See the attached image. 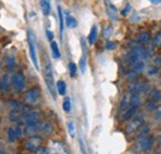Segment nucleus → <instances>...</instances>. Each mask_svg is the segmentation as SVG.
<instances>
[{
	"mask_svg": "<svg viewBox=\"0 0 161 154\" xmlns=\"http://www.w3.org/2000/svg\"><path fill=\"white\" fill-rule=\"evenodd\" d=\"M67 128H68V133L69 136L72 137V138H75L76 137V130H75V125H73V122H68L67 123Z\"/></svg>",
	"mask_w": 161,
	"mask_h": 154,
	"instance_id": "nucleus-31",
	"label": "nucleus"
},
{
	"mask_svg": "<svg viewBox=\"0 0 161 154\" xmlns=\"http://www.w3.org/2000/svg\"><path fill=\"white\" fill-rule=\"evenodd\" d=\"M71 107H72V104H71V99L69 97H66L62 102V109L64 112H69L71 111Z\"/></svg>",
	"mask_w": 161,
	"mask_h": 154,
	"instance_id": "nucleus-26",
	"label": "nucleus"
},
{
	"mask_svg": "<svg viewBox=\"0 0 161 154\" xmlns=\"http://www.w3.org/2000/svg\"><path fill=\"white\" fill-rule=\"evenodd\" d=\"M41 132L43 135H50L53 132V126L50 122H42L41 123Z\"/></svg>",
	"mask_w": 161,
	"mask_h": 154,
	"instance_id": "nucleus-22",
	"label": "nucleus"
},
{
	"mask_svg": "<svg viewBox=\"0 0 161 154\" xmlns=\"http://www.w3.org/2000/svg\"><path fill=\"white\" fill-rule=\"evenodd\" d=\"M153 118L158 123V126L161 128V105H158L153 111Z\"/></svg>",
	"mask_w": 161,
	"mask_h": 154,
	"instance_id": "nucleus-19",
	"label": "nucleus"
},
{
	"mask_svg": "<svg viewBox=\"0 0 161 154\" xmlns=\"http://www.w3.org/2000/svg\"><path fill=\"white\" fill-rule=\"evenodd\" d=\"M40 6H41V10H42V14L45 16H48L51 14V3L48 0H41Z\"/></svg>",
	"mask_w": 161,
	"mask_h": 154,
	"instance_id": "nucleus-15",
	"label": "nucleus"
},
{
	"mask_svg": "<svg viewBox=\"0 0 161 154\" xmlns=\"http://www.w3.org/2000/svg\"><path fill=\"white\" fill-rule=\"evenodd\" d=\"M149 1H151L153 4H161V0H149Z\"/></svg>",
	"mask_w": 161,
	"mask_h": 154,
	"instance_id": "nucleus-38",
	"label": "nucleus"
},
{
	"mask_svg": "<svg viewBox=\"0 0 161 154\" xmlns=\"http://www.w3.org/2000/svg\"><path fill=\"white\" fill-rule=\"evenodd\" d=\"M82 44H83V42H82ZM83 49H84V46H83ZM80 69L82 73H84L86 69H87V53H86V49L83 51V56H82V58H80Z\"/></svg>",
	"mask_w": 161,
	"mask_h": 154,
	"instance_id": "nucleus-24",
	"label": "nucleus"
},
{
	"mask_svg": "<svg viewBox=\"0 0 161 154\" xmlns=\"http://www.w3.org/2000/svg\"><path fill=\"white\" fill-rule=\"evenodd\" d=\"M9 89V78L8 75H3L0 78V93L4 94Z\"/></svg>",
	"mask_w": 161,
	"mask_h": 154,
	"instance_id": "nucleus-17",
	"label": "nucleus"
},
{
	"mask_svg": "<svg viewBox=\"0 0 161 154\" xmlns=\"http://www.w3.org/2000/svg\"><path fill=\"white\" fill-rule=\"evenodd\" d=\"M0 154H4V152H3V149H0Z\"/></svg>",
	"mask_w": 161,
	"mask_h": 154,
	"instance_id": "nucleus-39",
	"label": "nucleus"
},
{
	"mask_svg": "<svg viewBox=\"0 0 161 154\" xmlns=\"http://www.w3.org/2000/svg\"><path fill=\"white\" fill-rule=\"evenodd\" d=\"M24 102L27 105V106H34L36 104H39L41 99V91L39 88H31L29 90H26L24 93Z\"/></svg>",
	"mask_w": 161,
	"mask_h": 154,
	"instance_id": "nucleus-5",
	"label": "nucleus"
},
{
	"mask_svg": "<svg viewBox=\"0 0 161 154\" xmlns=\"http://www.w3.org/2000/svg\"><path fill=\"white\" fill-rule=\"evenodd\" d=\"M6 65H8V68L11 70V69H14V67H15V58L14 57H9L6 59Z\"/></svg>",
	"mask_w": 161,
	"mask_h": 154,
	"instance_id": "nucleus-33",
	"label": "nucleus"
},
{
	"mask_svg": "<svg viewBox=\"0 0 161 154\" xmlns=\"http://www.w3.org/2000/svg\"><path fill=\"white\" fill-rule=\"evenodd\" d=\"M64 22H66V26L68 27V28H75V27H77V20L75 19L73 16H71V15H67L66 16V19H64Z\"/></svg>",
	"mask_w": 161,
	"mask_h": 154,
	"instance_id": "nucleus-23",
	"label": "nucleus"
},
{
	"mask_svg": "<svg viewBox=\"0 0 161 154\" xmlns=\"http://www.w3.org/2000/svg\"><path fill=\"white\" fill-rule=\"evenodd\" d=\"M50 154H66V149H64V147L61 143L53 142V147H52Z\"/></svg>",
	"mask_w": 161,
	"mask_h": 154,
	"instance_id": "nucleus-18",
	"label": "nucleus"
},
{
	"mask_svg": "<svg viewBox=\"0 0 161 154\" xmlns=\"http://www.w3.org/2000/svg\"><path fill=\"white\" fill-rule=\"evenodd\" d=\"M87 39H88V43L89 44H94L97 42V39H98V27H97V25H94L91 28V32H89Z\"/></svg>",
	"mask_w": 161,
	"mask_h": 154,
	"instance_id": "nucleus-13",
	"label": "nucleus"
},
{
	"mask_svg": "<svg viewBox=\"0 0 161 154\" xmlns=\"http://www.w3.org/2000/svg\"><path fill=\"white\" fill-rule=\"evenodd\" d=\"M24 133L22 128L20 126H16V127H9L8 128V138H9V142H16L18 139H20L21 136Z\"/></svg>",
	"mask_w": 161,
	"mask_h": 154,
	"instance_id": "nucleus-10",
	"label": "nucleus"
},
{
	"mask_svg": "<svg viewBox=\"0 0 161 154\" xmlns=\"http://www.w3.org/2000/svg\"><path fill=\"white\" fill-rule=\"evenodd\" d=\"M68 72H69V75L72 78H75L77 75V64L73 63V62H69L68 64Z\"/></svg>",
	"mask_w": 161,
	"mask_h": 154,
	"instance_id": "nucleus-27",
	"label": "nucleus"
},
{
	"mask_svg": "<svg viewBox=\"0 0 161 154\" xmlns=\"http://www.w3.org/2000/svg\"><path fill=\"white\" fill-rule=\"evenodd\" d=\"M27 43H29V51H30V58L36 69H39V60H37V54H36V42H35V36L31 30L27 31Z\"/></svg>",
	"mask_w": 161,
	"mask_h": 154,
	"instance_id": "nucleus-6",
	"label": "nucleus"
},
{
	"mask_svg": "<svg viewBox=\"0 0 161 154\" xmlns=\"http://www.w3.org/2000/svg\"><path fill=\"white\" fill-rule=\"evenodd\" d=\"M57 13H58V22H60V35L61 37H62V35H63V27H64V19H63V13H62L61 6L57 8Z\"/></svg>",
	"mask_w": 161,
	"mask_h": 154,
	"instance_id": "nucleus-25",
	"label": "nucleus"
},
{
	"mask_svg": "<svg viewBox=\"0 0 161 154\" xmlns=\"http://www.w3.org/2000/svg\"><path fill=\"white\" fill-rule=\"evenodd\" d=\"M149 57V53L146 52V49L142 46L138 47H133L129 51V64H134V63H144Z\"/></svg>",
	"mask_w": 161,
	"mask_h": 154,
	"instance_id": "nucleus-3",
	"label": "nucleus"
},
{
	"mask_svg": "<svg viewBox=\"0 0 161 154\" xmlns=\"http://www.w3.org/2000/svg\"><path fill=\"white\" fill-rule=\"evenodd\" d=\"M153 67L160 69V67H161V57L160 56H156V57L153 58Z\"/></svg>",
	"mask_w": 161,
	"mask_h": 154,
	"instance_id": "nucleus-32",
	"label": "nucleus"
},
{
	"mask_svg": "<svg viewBox=\"0 0 161 154\" xmlns=\"http://www.w3.org/2000/svg\"><path fill=\"white\" fill-rule=\"evenodd\" d=\"M117 47H118V43L117 42H113V41H107V43H105V49L107 51H114V49H117Z\"/></svg>",
	"mask_w": 161,
	"mask_h": 154,
	"instance_id": "nucleus-30",
	"label": "nucleus"
},
{
	"mask_svg": "<svg viewBox=\"0 0 161 154\" xmlns=\"http://www.w3.org/2000/svg\"><path fill=\"white\" fill-rule=\"evenodd\" d=\"M48 1H50V0H48Z\"/></svg>",
	"mask_w": 161,
	"mask_h": 154,
	"instance_id": "nucleus-40",
	"label": "nucleus"
},
{
	"mask_svg": "<svg viewBox=\"0 0 161 154\" xmlns=\"http://www.w3.org/2000/svg\"><path fill=\"white\" fill-rule=\"evenodd\" d=\"M42 144V137L37 135L30 136L26 141H25V148L31 152V153H35Z\"/></svg>",
	"mask_w": 161,
	"mask_h": 154,
	"instance_id": "nucleus-7",
	"label": "nucleus"
},
{
	"mask_svg": "<svg viewBox=\"0 0 161 154\" xmlns=\"http://www.w3.org/2000/svg\"><path fill=\"white\" fill-rule=\"evenodd\" d=\"M35 154H50V152H48V148H46V147H42V146H41L40 148L35 152Z\"/></svg>",
	"mask_w": 161,
	"mask_h": 154,
	"instance_id": "nucleus-34",
	"label": "nucleus"
},
{
	"mask_svg": "<svg viewBox=\"0 0 161 154\" xmlns=\"http://www.w3.org/2000/svg\"><path fill=\"white\" fill-rule=\"evenodd\" d=\"M104 5H105V13L108 15V18L112 21H118V9L117 6L110 1V0H104Z\"/></svg>",
	"mask_w": 161,
	"mask_h": 154,
	"instance_id": "nucleus-9",
	"label": "nucleus"
},
{
	"mask_svg": "<svg viewBox=\"0 0 161 154\" xmlns=\"http://www.w3.org/2000/svg\"><path fill=\"white\" fill-rule=\"evenodd\" d=\"M46 36H47V38L50 39L51 42H52V41L55 39V35H53V33H52V32H51L50 30H46Z\"/></svg>",
	"mask_w": 161,
	"mask_h": 154,
	"instance_id": "nucleus-36",
	"label": "nucleus"
},
{
	"mask_svg": "<svg viewBox=\"0 0 161 154\" xmlns=\"http://www.w3.org/2000/svg\"><path fill=\"white\" fill-rule=\"evenodd\" d=\"M156 143H158V147L161 148V136H159V137L156 138Z\"/></svg>",
	"mask_w": 161,
	"mask_h": 154,
	"instance_id": "nucleus-37",
	"label": "nucleus"
},
{
	"mask_svg": "<svg viewBox=\"0 0 161 154\" xmlns=\"http://www.w3.org/2000/svg\"><path fill=\"white\" fill-rule=\"evenodd\" d=\"M150 41H151V36H150L149 32L142 31V32L139 33V36H138V42H139L140 44H147Z\"/></svg>",
	"mask_w": 161,
	"mask_h": 154,
	"instance_id": "nucleus-16",
	"label": "nucleus"
},
{
	"mask_svg": "<svg viewBox=\"0 0 161 154\" xmlns=\"http://www.w3.org/2000/svg\"><path fill=\"white\" fill-rule=\"evenodd\" d=\"M51 52H52V57L55 59H60L61 58V52H60V47L57 44L56 41H52L51 42Z\"/></svg>",
	"mask_w": 161,
	"mask_h": 154,
	"instance_id": "nucleus-20",
	"label": "nucleus"
},
{
	"mask_svg": "<svg viewBox=\"0 0 161 154\" xmlns=\"http://www.w3.org/2000/svg\"><path fill=\"white\" fill-rule=\"evenodd\" d=\"M155 143V138L150 135L149 132V127H144L140 130V132L138 133L136 141H135V146H134V151L135 153H144L147 152L153 148Z\"/></svg>",
	"mask_w": 161,
	"mask_h": 154,
	"instance_id": "nucleus-1",
	"label": "nucleus"
},
{
	"mask_svg": "<svg viewBox=\"0 0 161 154\" xmlns=\"http://www.w3.org/2000/svg\"><path fill=\"white\" fill-rule=\"evenodd\" d=\"M43 79L46 83V86L48 89V91L51 93V95L53 96V99L57 95V90H56V84H55V79H53V72H52V65L48 60L45 62L43 65Z\"/></svg>",
	"mask_w": 161,
	"mask_h": 154,
	"instance_id": "nucleus-2",
	"label": "nucleus"
},
{
	"mask_svg": "<svg viewBox=\"0 0 161 154\" xmlns=\"http://www.w3.org/2000/svg\"><path fill=\"white\" fill-rule=\"evenodd\" d=\"M144 126V120L141 116H133L129 121H128V125H126V128H125V132L128 137H133L136 133L140 132V130Z\"/></svg>",
	"mask_w": 161,
	"mask_h": 154,
	"instance_id": "nucleus-4",
	"label": "nucleus"
},
{
	"mask_svg": "<svg viewBox=\"0 0 161 154\" xmlns=\"http://www.w3.org/2000/svg\"><path fill=\"white\" fill-rule=\"evenodd\" d=\"M11 83H13V88H14L15 93L24 91V89H25V75L21 72L15 73L11 78Z\"/></svg>",
	"mask_w": 161,
	"mask_h": 154,
	"instance_id": "nucleus-8",
	"label": "nucleus"
},
{
	"mask_svg": "<svg viewBox=\"0 0 161 154\" xmlns=\"http://www.w3.org/2000/svg\"><path fill=\"white\" fill-rule=\"evenodd\" d=\"M136 109H138V106H133V105H130L128 109H125L121 114V121H129L133 116L135 115Z\"/></svg>",
	"mask_w": 161,
	"mask_h": 154,
	"instance_id": "nucleus-11",
	"label": "nucleus"
},
{
	"mask_svg": "<svg viewBox=\"0 0 161 154\" xmlns=\"http://www.w3.org/2000/svg\"><path fill=\"white\" fill-rule=\"evenodd\" d=\"M130 10H131V5H130V4H128V5L124 8V10L121 11V15H123V16H128V15H129V13H130Z\"/></svg>",
	"mask_w": 161,
	"mask_h": 154,
	"instance_id": "nucleus-35",
	"label": "nucleus"
},
{
	"mask_svg": "<svg viewBox=\"0 0 161 154\" xmlns=\"http://www.w3.org/2000/svg\"><path fill=\"white\" fill-rule=\"evenodd\" d=\"M150 101H154V102H160L161 101V90L158 88H153L150 91H149V99Z\"/></svg>",
	"mask_w": 161,
	"mask_h": 154,
	"instance_id": "nucleus-12",
	"label": "nucleus"
},
{
	"mask_svg": "<svg viewBox=\"0 0 161 154\" xmlns=\"http://www.w3.org/2000/svg\"><path fill=\"white\" fill-rule=\"evenodd\" d=\"M112 35H113V27L112 26H105L104 30H103V37L108 39Z\"/></svg>",
	"mask_w": 161,
	"mask_h": 154,
	"instance_id": "nucleus-29",
	"label": "nucleus"
},
{
	"mask_svg": "<svg viewBox=\"0 0 161 154\" xmlns=\"http://www.w3.org/2000/svg\"><path fill=\"white\" fill-rule=\"evenodd\" d=\"M56 90H57V93L60 94L61 96H64V95H66L67 85H66V83H64L63 80H58V81L56 83Z\"/></svg>",
	"mask_w": 161,
	"mask_h": 154,
	"instance_id": "nucleus-21",
	"label": "nucleus"
},
{
	"mask_svg": "<svg viewBox=\"0 0 161 154\" xmlns=\"http://www.w3.org/2000/svg\"><path fill=\"white\" fill-rule=\"evenodd\" d=\"M130 106V93H126L123 99L120 100V104H119V111L123 112L125 109H128Z\"/></svg>",
	"mask_w": 161,
	"mask_h": 154,
	"instance_id": "nucleus-14",
	"label": "nucleus"
},
{
	"mask_svg": "<svg viewBox=\"0 0 161 154\" xmlns=\"http://www.w3.org/2000/svg\"><path fill=\"white\" fill-rule=\"evenodd\" d=\"M151 41H153V46H154L155 48H160L161 47V32L156 33Z\"/></svg>",
	"mask_w": 161,
	"mask_h": 154,
	"instance_id": "nucleus-28",
	"label": "nucleus"
}]
</instances>
